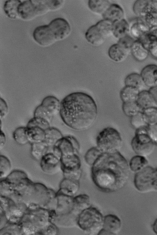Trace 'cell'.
Wrapping results in <instances>:
<instances>
[{"label": "cell", "instance_id": "12", "mask_svg": "<svg viewBox=\"0 0 157 235\" xmlns=\"http://www.w3.org/2000/svg\"><path fill=\"white\" fill-rule=\"evenodd\" d=\"M147 126L136 130L131 142L132 149L136 154L145 157L152 154L155 147V144L147 133Z\"/></svg>", "mask_w": 157, "mask_h": 235}, {"label": "cell", "instance_id": "8", "mask_svg": "<svg viewBox=\"0 0 157 235\" xmlns=\"http://www.w3.org/2000/svg\"><path fill=\"white\" fill-rule=\"evenodd\" d=\"M96 144L103 153H113L120 152L123 142L121 134L116 129L107 127L98 135Z\"/></svg>", "mask_w": 157, "mask_h": 235}, {"label": "cell", "instance_id": "25", "mask_svg": "<svg viewBox=\"0 0 157 235\" xmlns=\"http://www.w3.org/2000/svg\"><path fill=\"white\" fill-rule=\"evenodd\" d=\"M21 2L20 0H7L5 2L3 9L8 17L13 19L19 18L18 8Z\"/></svg>", "mask_w": 157, "mask_h": 235}, {"label": "cell", "instance_id": "4", "mask_svg": "<svg viewBox=\"0 0 157 235\" xmlns=\"http://www.w3.org/2000/svg\"><path fill=\"white\" fill-rule=\"evenodd\" d=\"M52 223L50 210L35 206L28 207L20 222L22 234H45Z\"/></svg>", "mask_w": 157, "mask_h": 235}, {"label": "cell", "instance_id": "40", "mask_svg": "<svg viewBox=\"0 0 157 235\" xmlns=\"http://www.w3.org/2000/svg\"><path fill=\"white\" fill-rule=\"evenodd\" d=\"M130 118V124L136 130L147 126L144 119L142 111Z\"/></svg>", "mask_w": 157, "mask_h": 235}, {"label": "cell", "instance_id": "22", "mask_svg": "<svg viewBox=\"0 0 157 235\" xmlns=\"http://www.w3.org/2000/svg\"><path fill=\"white\" fill-rule=\"evenodd\" d=\"M63 137L62 133L58 129L51 127L45 130L44 142L49 148H52Z\"/></svg>", "mask_w": 157, "mask_h": 235}, {"label": "cell", "instance_id": "17", "mask_svg": "<svg viewBox=\"0 0 157 235\" xmlns=\"http://www.w3.org/2000/svg\"><path fill=\"white\" fill-rule=\"evenodd\" d=\"M102 15L103 19L113 24L124 19V12L120 5L113 3L110 4Z\"/></svg>", "mask_w": 157, "mask_h": 235}, {"label": "cell", "instance_id": "39", "mask_svg": "<svg viewBox=\"0 0 157 235\" xmlns=\"http://www.w3.org/2000/svg\"><path fill=\"white\" fill-rule=\"evenodd\" d=\"M27 127H36L46 130L50 127V123L42 118L34 116L28 123Z\"/></svg>", "mask_w": 157, "mask_h": 235}, {"label": "cell", "instance_id": "10", "mask_svg": "<svg viewBox=\"0 0 157 235\" xmlns=\"http://www.w3.org/2000/svg\"><path fill=\"white\" fill-rule=\"evenodd\" d=\"M134 183L136 189L140 193L157 192V168L148 165L136 173Z\"/></svg>", "mask_w": 157, "mask_h": 235}, {"label": "cell", "instance_id": "14", "mask_svg": "<svg viewBox=\"0 0 157 235\" xmlns=\"http://www.w3.org/2000/svg\"><path fill=\"white\" fill-rule=\"evenodd\" d=\"M122 223L117 215L107 214L104 218L103 228L98 235H116L121 231Z\"/></svg>", "mask_w": 157, "mask_h": 235}, {"label": "cell", "instance_id": "41", "mask_svg": "<svg viewBox=\"0 0 157 235\" xmlns=\"http://www.w3.org/2000/svg\"><path fill=\"white\" fill-rule=\"evenodd\" d=\"M147 133L151 140L157 143V124L147 126L146 128Z\"/></svg>", "mask_w": 157, "mask_h": 235}, {"label": "cell", "instance_id": "7", "mask_svg": "<svg viewBox=\"0 0 157 235\" xmlns=\"http://www.w3.org/2000/svg\"><path fill=\"white\" fill-rule=\"evenodd\" d=\"M104 216L97 208L92 206L79 214L77 225L85 232L98 235L103 228Z\"/></svg>", "mask_w": 157, "mask_h": 235}, {"label": "cell", "instance_id": "31", "mask_svg": "<svg viewBox=\"0 0 157 235\" xmlns=\"http://www.w3.org/2000/svg\"><path fill=\"white\" fill-rule=\"evenodd\" d=\"M111 4L108 0H89L88 6L95 13L102 14Z\"/></svg>", "mask_w": 157, "mask_h": 235}, {"label": "cell", "instance_id": "6", "mask_svg": "<svg viewBox=\"0 0 157 235\" xmlns=\"http://www.w3.org/2000/svg\"><path fill=\"white\" fill-rule=\"evenodd\" d=\"M64 0H26L18 6L19 18L29 21L51 11L59 10L63 6Z\"/></svg>", "mask_w": 157, "mask_h": 235}, {"label": "cell", "instance_id": "21", "mask_svg": "<svg viewBox=\"0 0 157 235\" xmlns=\"http://www.w3.org/2000/svg\"><path fill=\"white\" fill-rule=\"evenodd\" d=\"M125 86L135 88L140 91L145 90L147 87L140 74L132 72L127 75L124 79Z\"/></svg>", "mask_w": 157, "mask_h": 235}, {"label": "cell", "instance_id": "42", "mask_svg": "<svg viewBox=\"0 0 157 235\" xmlns=\"http://www.w3.org/2000/svg\"><path fill=\"white\" fill-rule=\"evenodd\" d=\"M8 111V107L5 101L2 98L1 99L0 106V119H3L6 115Z\"/></svg>", "mask_w": 157, "mask_h": 235}, {"label": "cell", "instance_id": "3", "mask_svg": "<svg viewBox=\"0 0 157 235\" xmlns=\"http://www.w3.org/2000/svg\"><path fill=\"white\" fill-rule=\"evenodd\" d=\"M71 31V25L65 19L58 18L52 20L48 25L36 27L33 37L39 45L46 47L67 37Z\"/></svg>", "mask_w": 157, "mask_h": 235}, {"label": "cell", "instance_id": "47", "mask_svg": "<svg viewBox=\"0 0 157 235\" xmlns=\"http://www.w3.org/2000/svg\"><path fill=\"white\" fill-rule=\"evenodd\" d=\"M150 32L154 34L157 37V26L150 29Z\"/></svg>", "mask_w": 157, "mask_h": 235}, {"label": "cell", "instance_id": "20", "mask_svg": "<svg viewBox=\"0 0 157 235\" xmlns=\"http://www.w3.org/2000/svg\"><path fill=\"white\" fill-rule=\"evenodd\" d=\"M26 127V133L29 143L32 144L44 141L45 130L36 127Z\"/></svg>", "mask_w": 157, "mask_h": 235}, {"label": "cell", "instance_id": "30", "mask_svg": "<svg viewBox=\"0 0 157 235\" xmlns=\"http://www.w3.org/2000/svg\"><path fill=\"white\" fill-rule=\"evenodd\" d=\"M74 202L76 209L80 213L91 206L90 197L86 194L74 196Z\"/></svg>", "mask_w": 157, "mask_h": 235}, {"label": "cell", "instance_id": "27", "mask_svg": "<svg viewBox=\"0 0 157 235\" xmlns=\"http://www.w3.org/2000/svg\"><path fill=\"white\" fill-rule=\"evenodd\" d=\"M128 163L130 170L135 173L148 165L146 157L137 155L132 157Z\"/></svg>", "mask_w": 157, "mask_h": 235}, {"label": "cell", "instance_id": "36", "mask_svg": "<svg viewBox=\"0 0 157 235\" xmlns=\"http://www.w3.org/2000/svg\"><path fill=\"white\" fill-rule=\"evenodd\" d=\"M103 153L97 147H92L86 153L85 161L87 164L92 166Z\"/></svg>", "mask_w": 157, "mask_h": 235}, {"label": "cell", "instance_id": "26", "mask_svg": "<svg viewBox=\"0 0 157 235\" xmlns=\"http://www.w3.org/2000/svg\"><path fill=\"white\" fill-rule=\"evenodd\" d=\"M140 92L135 88L125 85L120 91V97L123 103L136 101Z\"/></svg>", "mask_w": 157, "mask_h": 235}, {"label": "cell", "instance_id": "2", "mask_svg": "<svg viewBox=\"0 0 157 235\" xmlns=\"http://www.w3.org/2000/svg\"><path fill=\"white\" fill-rule=\"evenodd\" d=\"M59 113L67 126L74 130L82 131L94 124L97 117L98 110L95 101L90 95L75 92L62 100Z\"/></svg>", "mask_w": 157, "mask_h": 235}, {"label": "cell", "instance_id": "35", "mask_svg": "<svg viewBox=\"0 0 157 235\" xmlns=\"http://www.w3.org/2000/svg\"><path fill=\"white\" fill-rule=\"evenodd\" d=\"M26 131V127H21L17 128L13 132V138L18 144L24 145L29 143Z\"/></svg>", "mask_w": 157, "mask_h": 235}, {"label": "cell", "instance_id": "11", "mask_svg": "<svg viewBox=\"0 0 157 235\" xmlns=\"http://www.w3.org/2000/svg\"><path fill=\"white\" fill-rule=\"evenodd\" d=\"M112 24L104 19L99 21L87 29L85 34L86 39L93 46H100L112 34Z\"/></svg>", "mask_w": 157, "mask_h": 235}, {"label": "cell", "instance_id": "13", "mask_svg": "<svg viewBox=\"0 0 157 235\" xmlns=\"http://www.w3.org/2000/svg\"><path fill=\"white\" fill-rule=\"evenodd\" d=\"M42 170L48 174H55L61 170L60 159L52 152H48L40 161Z\"/></svg>", "mask_w": 157, "mask_h": 235}, {"label": "cell", "instance_id": "34", "mask_svg": "<svg viewBox=\"0 0 157 235\" xmlns=\"http://www.w3.org/2000/svg\"><path fill=\"white\" fill-rule=\"evenodd\" d=\"M143 116L147 126L157 124V107H153L142 111Z\"/></svg>", "mask_w": 157, "mask_h": 235}, {"label": "cell", "instance_id": "37", "mask_svg": "<svg viewBox=\"0 0 157 235\" xmlns=\"http://www.w3.org/2000/svg\"><path fill=\"white\" fill-rule=\"evenodd\" d=\"M54 115L41 104L37 107L34 111V116L43 119L51 123Z\"/></svg>", "mask_w": 157, "mask_h": 235}, {"label": "cell", "instance_id": "33", "mask_svg": "<svg viewBox=\"0 0 157 235\" xmlns=\"http://www.w3.org/2000/svg\"><path fill=\"white\" fill-rule=\"evenodd\" d=\"M122 109L124 114L130 118L142 111L136 101L123 103Z\"/></svg>", "mask_w": 157, "mask_h": 235}, {"label": "cell", "instance_id": "9", "mask_svg": "<svg viewBox=\"0 0 157 235\" xmlns=\"http://www.w3.org/2000/svg\"><path fill=\"white\" fill-rule=\"evenodd\" d=\"M80 144L74 137L63 136L52 149V152L59 157L61 162H68L79 159Z\"/></svg>", "mask_w": 157, "mask_h": 235}, {"label": "cell", "instance_id": "24", "mask_svg": "<svg viewBox=\"0 0 157 235\" xmlns=\"http://www.w3.org/2000/svg\"><path fill=\"white\" fill-rule=\"evenodd\" d=\"M136 102L142 110L155 107L153 97L149 90L145 89L140 91Z\"/></svg>", "mask_w": 157, "mask_h": 235}, {"label": "cell", "instance_id": "38", "mask_svg": "<svg viewBox=\"0 0 157 235\" xmlns=\"http://www.w3.org/2000/svg\"><path fill=\"white\" fill-rule=\"evenodd\" d=\"M11 165L9 159L4 155L0 156V178H6L11 172Z\"/></svg>", "mask_w": 157, "mask_h": 235}, {"label": "cell", "instance_id": "23", "mask_svg": "<svg viewBox=\"0 0 157 235\" xmlns=\"http://www.w3.org/2000/svg\"><path fill=\"white\" fill-rule=\"evenodd\" d=\"M129 28L130 25L124 18L112 24V34L119 39L128 35Z\"/></svg>", "mask_w": 157, "mask_h": 235}, {"label": "cell", "instance_id": "32", "mask_svg": "<svg viewBox=\"0 0 157 235\" xmlns=\"http://www.w3.org/2000/svg\"><path fill=\"white\" fill-rule=\"evenodd\" d=\"M79 188V181L65 178L61 181L60 185V188L65 190L74 195L78 192Z\"/></svg>", "mask_w": 157, "mask_h": 235}, {"label": "cell", "instance_id": "44", "mask_svg": "<svg viewBox=\"0 0 157 235\" xmlns=\"http://www.w3.org/2000/svg\"><path fill=\"white\" fill-rule=\"evenodd\" d=\"M148 90L153 97L155 107H157V86L150 88Z\"/></svg>", "mask_w": 157, "mask_h": 235}, {"label": "cell", "instance_id": "46", "mask_svg": "<svg viewBox=\"0 0 157 235\" xmlns=\"http://www.w3.org/2000/svg\"><path fill=\"white\" fill-rule=\"evenodd\" d=\"M152 228L154 232L157 235V218L155 220L152 224Z\"/></svg>", "mask_w": 157, "mask_h": 235}, {"label": "cell", "instance_id": "18", "mask_svg": "<svg viewBox=\"0 0 157 235\" xmlns=\"http://www.w3.org/2000/svg\"><path fill=\"white\" fill-rule=\"evenodd\" d=\"M150 28L143 20L138 18L130 26L129 31L131 37L136 40H140L145 34L149 32Z\"/></svg>", "mask_w": 157, "mask_h": 235}, {"label": "cell", "instance_id": "1", "mask_svg": "<svg viewBox=\"0 0 157 235\" xmlns=\"http://www.w3.org/2000/svg\"><path fill=\"white\" fill-rule=\"evenodd\" d=\"M91 177L101 191L113 193L122 189L129 179V163L120 152L103 153L91 166Z\"/></svg>", "mask_w": 157, "mask_h": 235}, {"label": "cell", "instance_id": "45", "mask_svg": "<svg viewBox=\"0 0 157 235\" xmlns=\"http://www.w3.org/2000/svg\"><path fill=\"white\" fill-rule=\"evenodd\" d=\"M6 135L4 132L1 130L0 136V148L1 149L4 147L6 142Z\"/></svg>", "mask_w": 157, "mask_h": 235}, {"label": "cell", "instance_id": "15", "mask_svg": "<svg viewBox=\"0 0 157 235\" xmlns=\"http://www.w3.org/2000/svg\"><path fill=\"white\" fill-rule=\"evenodd\" d=\"M147 87L157 86V65L150 64L144 66L140 73Z\"/></svg>", "mask_w": 157, "mask_h": 235}, {"label": "cell", "instance_id": "16", "mask_svg": "<svg viewBox=\"0 0 157 235\" xmlns=\"http://www.w3.org/2000/svg\"><path fill=\"white\" fill-rule=\"evenodd\" d=\"M131 53V49L117 43L112 45L109 48L108 54L113 61L120 63L124 61Z\"/></svg>", "mask_w": 157, "mask_h": 235}, {"label": "cell", "instance_id": "28", "mask_svg": "<svg viewBox=\"0 0 157 235\" xmlns=\"http://www.w3.org/2000/svg\"><path fill=\"white\" fill-rule=\"evenodd\" d=\"M31 154L36 160H39L48 152L49 147L44 142L31 144Z\"/></svg>", "mask_w": 157, "mask_h": 235}, {"label": "cell", "instance_id": "5", "mask_svg": "<svg viewBox=\"0 0 157 235\" xmlns=\"http://www.w3.org/2000/svg\"><path fill=\"white\" fill-rule=\"evenodd\" d=\"M74 196L72 193L62 189H60L56 194V216L53 222L56 226L71 228L77 224L78 218L80 213L75 207Z\"/></svg>", "mask_w": 157, "mask_h": 235}, {"label": "cell", "instance_id": "43", "mask_svg": "<svg viewBox=\"0 0 157 235\" xmlns=\"http://www.w3.org/2000/svg\"><path fill=\"white\" fill-rule=\"evenodd\" d=\"M149 54L151 57L157 60V42L150 45L148 49Z\"/></svg>", "mask_w": 157, "mask_h": 235}, {"label": "cell", "instance_id": "29", "mask_svg": "<svg viewBox=\"0 0 157 235\" xmlns=\"http://www.w3.org/2000/svg\"><path fill=\"white\" fill-rule=\"evenodd\" d=\"M60 103L59 100L55 97L49 96L44 99L41 104L55 115L59 113Z\"/></svg>", "mask_w": 157, "mask_h": 235}, {"label": "cell", "instance_id": "19", "mask_svg": "<svg viewBox=\"0 0 157 235\" xmlns=\"http://www.w3.org/2000/svg\"><path fill=\"white\" fill-rule=\"evenodd\" d=\"M131 53L137 61L142 62L145 60L149 54L148 50L140 40H135L131 48Z\"/></svg>", "mask_w": 157, "mask_h": 235}]
</instances>
